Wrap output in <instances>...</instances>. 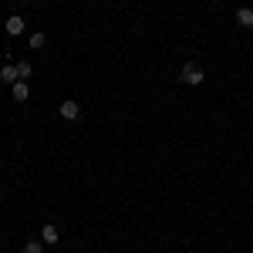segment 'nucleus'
<instances>
[{
    "mask_svg": "<svg viewBox=\"0 0 253 253\" xmlns=\"http://www.w3.org/2000/svg\"><path fill=\"white\" fill-rule=\"evenodd\" d=\"M179 78L186 81V84H203V78H206V75H203V68H199V64H193V61H189V64H182V75H179Z\"/></svg>",
    "mask_w": 253,
    "mask_h": 253,
    "instance_id": "nucleus-1",
    "label": "nucleus"
},
{
    "mask_svg": "<svg viewBox=\"0 0 253 253\" xmlns=\"http://www.w3.org/2000/svg\"><path fill=\"white\" fill-rule=\"evenodd\" d=\"M10 95H14V101H27V81H17V84H10Z\"/></svg>",
    "mask_w": 253,
    "mask_h": 253,
    "instance_id": "nucleus-7",
    "label": "nucleus"
},
{
    "mask_svg": "<svg viewBox=\"0 0 253 253\" xmlns=\"http://www.w3.org/2000/svg\"><path fill=\"white\" fill-rule=\"evenodd\" d=\"M3 31H7L10 38H17V34H24V17H10V20H3Z\"/></svg>",
    "mask_w": 253,
    "mask_h": 253,
    "instance_id": "nucleus-5",
    "label": "nucleus"
},
{
    "mask_svg": "<svg viewBox=\"0 0 253 253\" xmlns=\"http://www.w3.org/2000/svg\"><path fill=\"white\" fill-rule=\"evenodd\" d=\"M24 253H44V240H27L24 243Z\"/></svg>",
    "mask_w": 253,
    "mask_h": 253,
    "instance_id": "nucleus-10",
    "label": "nucleus"
},
{
    "mask_svg": "<svg viewBox=\"0 0 253 253\" xmlns=\"http://www.w3.org/2000/svg\"><path fill=\"white\" fill-rule=\"evenodd\" d=\"M41 240H44V247H54V243H58V240H61L58 226H54V223H47V226L41 230Z\"/></svg>",
    "mask_w": 253,
    "mask_h": 253,
    "instance_id": "nucleus-4",
    "label": "nucleus"
},
{
    "mask_svg": "<svg viewBox=\"0 0 253 253\" xmlns=\"http://www.w3.org/2000/svg\"><path fill=\"white\" fill-rule=\"evenodd\" d=\"M236 24L240 27H253V7H240L236 10Z\"/></svg>",
    "mask_w": 253,
    "mask_h": 253,
    "instance_id": "nucleus-6",
    "label": "nucleus"
},
{
    "mask_svg": "<svg viewBox=\"0 0 253 253\" xmlns=\"http://www.w3.org/2000/svg\"><path fill=\"white\" fill-rule=\"evenodd\" d=\"M44 44H47V38H44L41 31H34V34L27 38V47H34V51H38V47H44Z\"/></svg>",
    "mask_w": 253,
    "mask_h": 253,
    "instance_id": "nucleus-8",
    "label": "nucleus"
},
{
    "mask_svg": "<svg viewBox=\"0 0 253 253\" xmlns=\"http://www.w3.org/2000/svg\"><path fill=\"white\" fill-rule=\"evenodd\" d=\"M17 75H20V81H27L31 75H34V68H31V61H17Z\"/></svg>",
    "mask_w": 253,
    "mask_h": 253,
    "instance_id": "nucleus-9",
    "label": "nucleus"
},
{
    "mask_svg": "<svg viewBox=\"0 0 253 253\" xmlns=\"http://www.w3.org/2000/svg\"><path fill=\"white\" fill-rule=\"evenodd\" d=\"M0 81H3V84H17V81H20L17 64H3V68H0Z\"/></svg>",
    "mask_w": 253,
    "mask_h": 253,
    "instance_id": "nucleus-3",
    "label": "nucleus"
},
{
    "mask_svg": "<svg viewBox=\"0 0 253 253\" xmlns=\"http://www.w3.org/2000/svg\"><path fill=\"white\" fill-rule=\"evenodd\" d=\"M58 112H61V118H64V122H75V118L81 115V105H78V101H61Z\"/></svg>",
    "mask_w": 253,
    "mask_h": 253,
    "instance_id": "nucleus-2",
    "label": "nucleus"
}]
</instances>
